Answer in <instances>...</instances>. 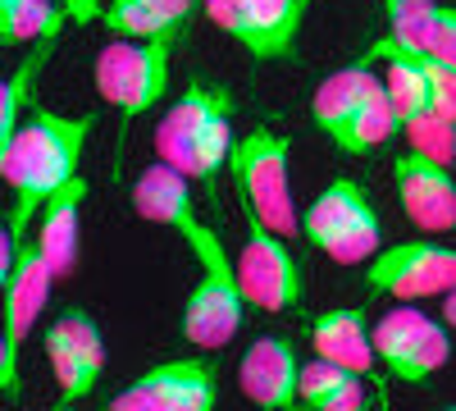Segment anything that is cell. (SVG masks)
<instances>
[{"mask_svg": "<svg viewBox=\"0 0 456 411\" xmlns=\"http://www.w3.org/2000/svg\"><path fill=\"white\" fill-rule=\"evenodd\" d=\"M92 133H96V115H60V110H46V105L28 110L19 133L0 146V178L14 193V206L5 215V234H14L19 242L28 238L42 206L64 183L78 178Z\"/></svg>", "mask_w": 456, "mask_h": 411, "instance_id": "6da1fadb", "label": "cell"}, {"mask_svg": "<svg viewBox=\"0 0 456 411\" xmlns=\"http://www.w3.org/2000/svg\"><path fill=\"white\" fill-rule=\"evenodd\" d=\"M233 92L219 78L192 73L183 96L160 115L156 124V156L215 193L219 169H228L233 156Z\"/></svg>", "mask_w": 456, "mask_h": 411, "instance_id": "7a4b0ae2", "label": "cell"}, {"mask_svg": "<svg viewBox=\"0 0 456 411\" xmlns=\"http://www.w3.org/2000/svg\"><path fill=\"white\" fill-rule=\"evenodd\" d=\"M174 51H178V37H110L96 51L92 83L101 101L119 115L124 137H128V124L151 115L169 96Z\"/></svg>", "mask_w": 456, "mask_h": 411, "instance_id": "3957f363", "label": "cell"}, {"mask_svg": "<svg viewBox=\"0 0 456 411\" xmlns=\"http://www.w3.org/2000/svg\"><path fill=\"white\" fill-rule=\"evenodd\" d=\"M228 178L238 188L242 210H251L260 224H270L283 238L301 234V215L292 201V137L288 133H274L265 124L247 128L233 142Z\"/></svg>", "mask_w": 456, "mask_h": 411, "instance_id": "277c9868", "label": "cell"}, {"mask_svg": "<svg viewBox=\"0 0 456 411\" xmlns=\"http://www.w3.org/2000/svg\"><path fill=\"white\" fill-rule=\"evenodd\" d=\"M197 260V284L187 292L183 307V339L197 352H219L238 339V329L247 325V292L238 279V260L228 256V242L219 238V229H210L197 247H187Z\"/></svg>", "mask_w": 456, "mask_h": 411, "instance_id": "5b68a950", "label": "cell"}, {"mask_svg": "<svg viewBox=\"0 0 456 411\" xmlns=\"http://www.w3.org/2000/svg\"><path fill=\"white\" fill-rule=\"evenodd\" d=\"M301 238L338 266H370L384 251V215L361 178H333L301 215Z\"/></svg>", "mask_w": 456, "mask_h": 411, "instance_id": "8992f818", "label": "cell"}, {"mask_svg": "<svg viewBox=\"0 0 456 411\" xmlns=\"http://www.w3.org/2000/svg\"><path fill=\"white\" fill-rule=\"evenodd\" d=\"M374 352L397 384L429 389L434 375L452 361L447 320H434L420 307H393L374 320Z\"/></svg>", "mask_w": 456, "mask_h": 411, "instance_id": "52a82bcc", "label": "cell"}, {"mask_svg": "<svg viewBox=\"0 0 456 411\" xmlns=\"http://www.w3.org/2000/svg\"><path fill=\"white\" fill-rule=\"evenodd\" d=\"M365 292L393 297V302H425V297H447L456 288V247L438 238H406L384 242L365 266Z\"/></svg>", "mask_w": 456, "mask_h": 411, "instance_id": "ba28073f", "label": "cell"}, {"mask_svg": "<svg viewBox=\"0 0 456 411\" xmlns=\"http://www.w3.org/2000/svg\"><path fill=\"white\" fill-rule=\"evenodd\" d=\"M315 0H210L201 10L251 60H297V37Z\"/></svg>", "mask_w": 456, "mask_h": 411, "instance_id": "9c48e42d", "label": "cell"}, {"mask_svg": "<svg viewBox=\"0 0 456 411\" xmlns=\"http://www.w3.org/2000/svg\"><path fill=\"white\" fill-rule=\"evenodd\" d=\"M0 284H5V325H0V389H5V398H19L23 393V384H19V348H23L32 325L42 320V311H46L55 270L46 266L42 247H37L32 238H23L14 266L0 275Z\"/></svg>", "mask_w": 456, "mask_h": 411, "instance_id": "30bf717a", "label": "cell"}, {"mask_svg": "<svg viewBox=\"0 0 456 411\" xmlns=\"http://www.w3.org/2000/svg\"><path fill=\"white\" fill-rule=\"evenodd\" d=\"M242 224H247V238L238 247V279L247 302L265 316H283L301 307V266L288 238L274 234L270 224H260L251 210H242Z\"/></svg>", "mask_w": 456, "mask_h": 411, "instance_id": "8fae6325", "label": "cell"}, {"mask_svg": "<svg viewBox=\"0 0 456 411\" xmlns=\"http://www.w3.org/2000/svg\"><path fill=\"white\" fill-rule=\"evenodd\" d=\"M219 407V366L210 357H174L151 366L105 411H215Z\"/></svg>", "mask_w": 456, "mask_h": 411, "instance_id": "7c38bea8", "label": "cell"}, {"mask_svg": "<svg viewBox=\"0 0 456 411\" xmlns=\"http://www.w3.org/2000/svg\"><path fill=\"white\" fill-rule=\"evenodd\" d=\"M46 361L55 370L60 398L73 407L83 402L105 375V333L83 307H64L42 333Z\"/></svg>", "mask_w": 456, "mask_h": 411, "instance_id": "4fadbf2b", "label": "cell"}, {"mask_svg": "<svg viewBox=\"0 0 456 411\" xmlns=\"http://www.w3.org/2000/svg\"><path fill=\"white\" fill-rule=\"evenodd\" d=\"M393 188H397L402 215L420 234L456 229V165L434 160L425 152H402L393 160Z\"/></svg>", "mask_w": 456, "mask_h": 411, "instance_id": "5bb4252c", "label": "cell"}, {"mask_svg": "<svg viewBox=\"0 0 456 411\" xmlns=\"http://www.w3.org/2000/svg\"><path fill=\"white\" fill-rule=\"evenodd\" d=\"M133 210L146 219V224H160V229L178 234L187 247H197L215 224L201 219L197 210V193H192V178L178 174L174 165L156 160V165H146L133 183Z\"/></svg>", "mask_w": 456, "mask_h": 411, "instance_id": "9a60e30c", "label": "cell"}, {"mask_svg": "<svg viewBox=\"0 0 456 411\" xmlns=\"http://www.w3.org/2000/svg\"><path fill=\"white\" fill-rule=\"evenodd\" d=\"M301 361L297 343L283 333H260L242 352L238 384L260 411H297L301 407Z\"/></svg>", "mask_w": 456, "mask_h": 411, "instance_id": "2e32d148", "label": "cell"}, {"mask_svg": "<svg viewBox=\"0 0 456 411\" xmlns=\"http://www.w3.org/2000/svg\"><path fill=\"white\" fill-rule=\"evenodd\" d=\"M83 206H87V178L78 174L73 183H64V188L42 206V215H37L32 224V242L42 247L46 266L55 270V279H69L73 266H78V234H83Z\"/></svg>", "mask_w": 456, "mask_h": 411, "instance_id": "e0dca14e", "label": "cell"}, {"mask_svg": "<svg viewBox=\"0 0 456 411\" xmlns=\"http://www.w3.org/2000/svg\"><path fill=\"white\" fill-rule=\"evenodd\" d=\"M311 348L315 357L324 361H338V366H347L356 370V375H374V325L365 320V307H333V311H320L311 325Z\"/></svg>", "mask_w": 456, "mask_h": 411, "instance_id": "ac0fdd59", "label": "cell"}, {"mask_svg": "<svg viewBox=\"0 0 456 411\" xmlns=\"http://www.w3.org/2000/svg\"><path fill=\"white\" fill-rule=\"evenodd\" d=\"M374 87H384V73H374L370 60H356V64H347V69L329 73V78L315 87V96H311V119H315V128H320L329 142H338L342 128L352 124V115L365 105V96H370Z\"/></svg>", "mask_w": 456, "mask_h": 411, "instance_id": "d6986e66", "label": "cell"}, {"mask_svg": "<svg viewBox=\"0 0 456 411\" xmlns=\"http://www.w3.org/2000/svg\"><path fill=\"white\" fill-rule=\"evenodd\" d=\"M201 0H110L101 23L110 37H183Z\"/></svg>", "mask_w": 456, "mask_h": 411, "instance_id": "ffe728a7", "label": "cell"}, {"mask_svg": "<svg viewBox=\"0 0 456 411\" xmlns=\"http://www.w3.org/2000/svg\"><path fill=\"white\" fill-rule=\"evenodd\" d=\"M64 0H0V46H37L51 42L69 23Z\"/></svg>", "mask_w": 456, "mask_h": 411, "instance_id": "44dd1931", "label": "cell"}, {"mask_svg": "<svg viewBox=\"0 0 456 411\" xmlns=\"http://www.w3.org/2000/svg\"><path fill=\"white\" fill-rule=\"evenodd\" d=\"M397 133H402V115H397V105L388 96V78H384V87H374L365 96V105L352 115V124L342 128V137L333 146H338V152H347V156H370L384 142H393Z\"/></svg>", "mask_w": 456, "mask_h": 411, "instance_id": "7402d4cb", "label": "cell"}, {"mask_svg": "<svg viewBox=\"0 0 456 411\" xmlns=\"http://www.w3.org/2000/svg\"><path fill=\"white\" fill-rule=\"evenodd\" d=\"M55 42H60V37L28 46V55L19 60V69L5 78V87H0V146H5V142L19 133V124L28 119L23 110H28V101H32V87H37V78H42L46 60L55 55Z\"/></svg>", "mask_w": 456, "mask_h": 411, "instance_id": "603a6c76", "label": "cell"}, {"mask_svg": "<svg viewBox=\"0 0 456 411\" xmlns=\"http://www.w3.org/2000/svg\"><path fill=\"white\" fill-rule=\"evenodd\" d=\"M352 380H365V375H356V370L338 366V361H324V357L306 361L301 366V411H320L338 389H347Z\"/></svg>", "mask_w": 456, "mask_h": 411, "instance_id": "cb8c5ba5", "label": "cell"}, {"mask_svg": "<svg viewBox=\"0 0 456 411\" xmlns=\"http://www.w3.org/2000/svg\"><path fill=\"white\" fill-rule=\"evenodd\" d=\"M402 133L411 137V152H425V156H434V160L456 165V119H447L443 110H429V115L411 119Z\"/></svg>", "mask_w": 456, "mask_h": 411, "instance_id": "d4e9b609", "label": "cell"}, {"mask_svg": "<svg viewBox=\"0 0 456 411\" xmlns=\"http://www.w3.org/2000/svg\"><path fill=\"white\" fill-rule=\"evenodd\" d=\"M425 51H434L438 60H447L456 69V5H443L438 19H434V32H429V42Z\"/></svg>", "mask_w": 456, "mask_h": 411, "instance_id": "484cf974", "label": "cell"}, {"mask_svg": "<svg viewBox=\"0 0 456 411\" xmlns=\"http://www.w3.org/2000/svg\"><path fill=\"white\" fill-rule=\"evenodd\" d=\"M64 5H69V14L78 19V23H92V19H101V14H105L110 0H64Z\"/></svg>", "mask_w": 456, "mask_h": 411, "instance_id": "4316f807", "label": "cell"}, {"mask_svg": "<svg viewBox=\"0 0 456 411\" xmlns=\"http://www.w3.org/2000/svg\"><path fill=\"white\" fill-rule=\"evenodd\" d=\"M443 320H447V329H456V288L443 297Z\"/></svg>", "mask_w": 456, "mask_h": 411, "instance_id": "83f0119b", "label": "cell"}, {"mask_svg": "<svg viewBox=\"0 0 456 411\" xmlns=\"http://www.w3.org/2000/svg\"><path fill=\"white\" fill-rule=\"evenodd\" d=\"M60 411H73V407H69V402H64V407H60Z\"/></svg>", "mask_w": 456, "mask_h": 411, "instance_id": "f1b7e54d", "label": "cell"}, {"mask_svg": "<svg viewBox=\"0 0 456 411\" xmlns=\"http://www.w3.org/2000/svg\"><path fill=\"white\" fill-rule=\"evenodd\" d=\"M447 411H456V407H447Z\"/></svg>", "mask_w": 456, "mask_h": 411, "instance_id": "f546056e", "label": "cell"}]
</instances>
